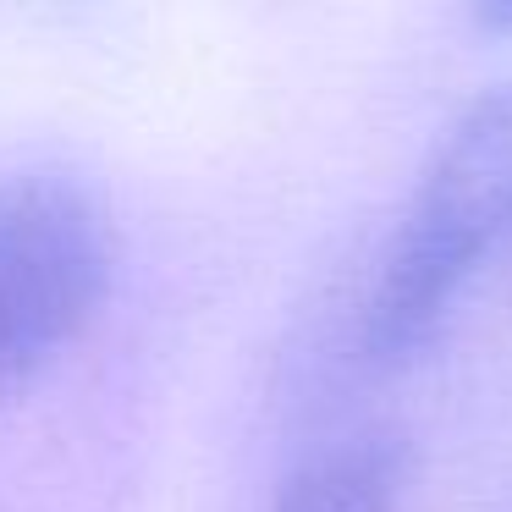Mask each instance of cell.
Masks as SVG:
<instances>
[{"label": "cell", "mask_w": 512, "mask_h": 512, "mask_svg": "<svg viewBox=\"0 0 512 512\" xmlns=\"http://www.w3.org/2000/svg\"><path fill=\"white\" fill-rule=\"evenodd\" d=\"M501 232H512V83L474 94L435 144L364 298L369 353L391 358L424 342Z\"/></svg>", "instance_id": "6da1fadb"}, {"label": "cell", "mask_w": 512, "mask_h": 512, "mask_svg": "<svg viewBox=\"0 0 512 512\" xmlns=\"http://www.w3.org/2000/svg\"><path fill=\"white\" fill-rule=\"evenodd\" d=\"M402 452L391 435H347L287 474L270 512H391Z\"/></svg>", "instance_id": "3957f363"}, {"label": "cell", "mask_w": 512, "mask_h": 512, "mask_svg": "<svg viewBox=\"0 0 512 512\" xmlns=\"http://www.w3.org/2000/svg\"><path fill=\"white\" fill-rule=\"evenodd\" d=\"M116 226L72 171H0V386L34 375L94 314Z\"/></svg>", "instance_id": "7a4b0ae2"}]
</instances>
